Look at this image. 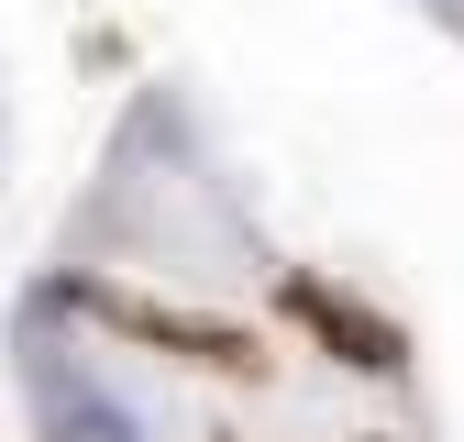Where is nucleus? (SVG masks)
Listing matches in <instances>:
<instances>
[{
    "label": "nucleus",
    "mask_w": 464,
    "mask_h": 442,
    "mask_svg": "<svg viewBox=\"0 0 464 442\" xmlns=\"http://www.w3.org/2000/svg\"><path fill=\"white\" fill-rule=\"evenodd\" d=\"M23 399H34L44 442H144V409L122 387H100L89 365H67L55 343H34V332H23Z\"/></svg>",
    "instance_id": "f257e3e1"
},
{
    "label": "nucleus",
    "mask_w": 464,
    "mask_h": 442,
    "mask_svg": "<svg viewBox=\"0 0 464 442\" xmlns=\"http://www.w3.org/2000/svg\"><path fill=\"white\" fill-rule=\"evenodd\" d=\"M287 310L332 343V365H354V376H387V365H398V332H387L376 310H354L343 288H321V276H287Z\"/></svg>",
    "instance_id": "f03ea898"
}]
</instances>
